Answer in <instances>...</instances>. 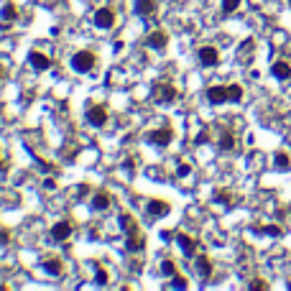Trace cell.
<instances>
[{"mask_svg": "<svg viewBox=\"0 0 291 291\" xmlns=\"http://www.w3.org/2000/svg\"><path fill=\"white\" fill-rule=\"evenodd\" d=\"M197 59H199L202 67H217L220 64V51L214 49V46H199Z\"/></svg>", "mask_w": 291, "mask_h": 291, "instance_id": "52a82bcc", "label": "cell"}, {"mask_svg": "<svg viewBox=\"0 0 291 291\" xmlns=\"http://www.w3.org/2000/svg\"><path fill=\"white\" fill-rule=\"evenodd\" d=\"M95 26L97 28H113L115 26V10L113 8H97L95 10Z\"/></svg>", "mask_w": 291, "mask_h": 291, "instance_id": "ba28073f", "label": "cell"}, {"mask_svg": "<svg viewBox=\"0 0 291 291\" xmlns=\"http://www.w3.org/2000/svg\"><path fill=\"white\" fill-rule=\"evenodd\" d=\"M166 43H168V34L164 28H153L146 36V46H151V49H164Z\"/></svg>", "mask_w": 291, "mask_h": 291, "instance_id": "9c48e42d", "label": "cell"}, {"mask_svg": "<svg viewBox=\"0 0 291 291\" xmlns=\"http://www.w3.org/2000/svg\"><path fill=\"white\" fill-rule=\"evenodd\" d=\"M161 273H164V276H174V273H176V263H174L171 258H166L164 263H161Z\"/></svg>", "mask_w": 291, "mask_h": 291, "instance_id": "7402d4cb", "label": "cell"}, {"mask_svg": "<svg viewBox=\"0 0 291 291\" xmlns=\"http://www.w3.org/2000/svg\"><path fill=\"white\" fill-rule=\"evenodd\" d=\"M214 199H217V202H225V205H233V194L225 192V189H217V192H214Z\"/></svg>", "mask_w": 291, "mask_h": 291, "instance_id": "4316f807", "label": "cell"}, {"mask_svg": "<svg viewBox=\"0 0 291 291\" xmlns=\"http://www.w3.org/2000/svg\"><path fill=\"white\" fill-rule=\"evenodd\" d=\"M43 189H49V192L56 189V179H51V176H49V179H43Z\"/></svg>", "mask_w": 291, "mask_h": 291, "instance_id": "4dcf8cb0", "label": "cell"}, {"mask_svg": "<svg viewBox=\"0 0 291 291\" xmlns=\"http://www.w3.org/2000/svg\"><path fill=\"white\" fill-rule=\"evenodd\" d=\"M250 289L253 291H263V289H268V284L266 281H250Z\"/></svg>", "mask_w": 291, "mask_h": 291, "instance_id": "f1b7e54d", "label": "cell"}, {"mask_svg": "<svg viewBox=\"0 0 291 291\" xmlns=\"http://www.w3.org/2000/svg\"><path fill=\"white\" fill-rule=\"evenodd\" d=\"M176 243H179V248L184 250V255H187V258H192V255H194V250H197V243H194L187 233H176Z\"/></svg>", "mask_w": 291, "mask_h": 291, "instance_id": "5bb4252c", "label": "cell"}, {"mask_svg": "<svg viewBox=\"0 0 291 291\" xmlns=\"http://www.w3.org/2000/svg\"><path fill=\"white\" fill-rule=\"evenodd\" d=\"M135 13L148 18V15L156 13V0H135Z\"/></svg>", "mask_w": 291, "mask_h": 291, "instance_id": "ac0fdd59", "label": "cell"}, {"mask_svg": "<svg viewBox=\"0 0 291 291\" xmlns=\"http://www.w3.org/2000/svg\"><path fill=\"white\" fill-rule=\"evenodd\" d=\"M207 102L212 105H222V102H230V84H214V87H207Z\"/></svg>", "mask_w": 291, "mask_h": 291, "instance_id": "5b68a950", "label": "cell"}, {"mask_svg": "<svg viewBox=\"0 0 291 291\" xmlns=\"http://www.w3.org/2000/svg\"><path fill=\"white\" fill-rule=\"evenodd\" d=\"M0 168H3V159H0Z\"/></svg>", "mask_w": 291, "mask_h": 291, "instance_id": "836d02e7", "label": "cell"}, {"mask_svg": "<svg viewBox=\"0 0 291 291\" xmlns=\"http://www.w3.org/2000/svg\"><path fill=\"white\" fill-rule=\"evenodd\" d=\"M258 233H266V235H273V238H279L281 235V227H276V225H263V227H255Z\"/></svg>", "mask_w": 291, "mask_h": 291, "instance_id": "484cf974", "label": "cell"}, {"mask_svg": "<svg viewBox=\"0 0 291 291\" xmlns=\"http://www.w3.org/2000/svg\"><path fill=\"white\" fill-rule=\"evenodd\" d=\"M176 95H179V89H176L171 82H159L156 87H153V97H156V102L168 105V102L176 100Z\"/></svg>", "mask_w": 291, "mask_h": 291, "instance_id": "3957f363", "label": "cell"}, {"mask_svg": "<svg viewBox=\"0 0 291 291\" xmlns=\"http://www.w3.org/2000/svg\"><path fill=\"white\" fill-rule=\"evenodd\" d=\"M240 100H243V87L230 84V102H240Z\"/></svg>", "mask_w": 291, "mask_h": 291, "instance_id": "d4e9b609", "label": "cell"}, {"mask_svg": "<svg viewBox=\"0 0 291 291\" xmlns=\"http://www.w3.org/2000/svg\"><path fill=\"white\" fill-rule=\"evenodd\" d=\"M10 240V233H8V230H0V245H5Z\"/></svg>", "mask_w": 291, "mask_h": 291, "instance_id": "1f68e13d", "label": "cell"}, {"mask_svg": "<svg viewBox=\"0 0 291 291\" xmlns=\"http://www.w3.org/2000/svg\"><path fill=\"white\" fill-rule=\"evenodd\" d=\"M171 279H174V281H171V289H187V286H189V281L184 279V276H181L179 271H176V273L171 276Z\"/></svg>", "mask_w": 291, "mask_h": 291, "instance_id": "603a6c76", "label": "cell"}, {"mask_svg": "<svg viewBox=\"0 0 291 291\" xmlns=\"http://www.w3.org/2000/svg\"><path fill=\"white\" fill-rule=\"evenodd\" d=\"M189 171H192V168H189V164H179V168H176V174H179V176H187Z\"/></svg>", "mask_w": 291, "mask_h": 291, "instance_id": "f546056e", "label": "cell"}, {"mask_svg": "<svg viewBox=\"0 0 291 291\" xmlns=\"http://www.w3.org/2000/svg\"><path fill=\"white\" fill-rule=\"evenodd\" d=\"M273 166L279 168V171H289V168H291V156H289L286 151H279L273 156Z\"/></svg>", "mask_w": 291, "mask_h": 291, "instance_id": "d6986e66", "label": "cell"}, {"mask_svg": "<svg viewBox=\"0 0 291 291\" xmlns=\"http://www.w3.org/2000/svg\"><path fill=\"white\" fill-rule=\"evenodd\" d=\"M217 143H220L222 151H233L235 148V135L230 133V130H225V133H220V141Z\"/></svg>", "mask_w": 291, "mask_h": 291, "instance_id": "ffe728a7", "label": "cell"}, {"mask_svg": "<svg viewBox=\"0 0 291 291\" xmlns=\"http://www.w3.org/2000/svg\"><path fill=\"white\" fill-rule=\"evenodd\" d=\"M92 207H95L97 212H105L107 207H110V194H107L105 189L95 192V194H92Z\"/></svg>", "mask_w": 291, "mask_h": 291, "instance_id": "e0dca14e", "label": "cell"}, {"mask_svg": "<svg viewBox=\"0 0 291 291\" xmlns=\"http://www.w3.org/2000/svg\"><path fill=\"white\" fill-rule=\"evenodd\" d=\"M3 74H5V69H3V64H0V80H3Z\"/></svg>", "mask_w": 291, "mask_h": 291, "instance_id": "d6a6232c", "label": "cell"}, {"mask_svg": "<svg viewBox=\"0 0 291 291\" xmlns=\"http://www.w3.org/2000/svg\"><path fill=\"white\" fill-rule=\"evenodd\" d=\"M146 212H148V217H164V214L171 212V205L164 202V199H151L146 205Z\"/></svg>", "mask_w": 291, "mask_h": 291, "instance_id": "30bf717a", "label": "cell"}, {"mask_svg": "<svg viewBox=\"0 0 291 291\" xmlns=\"http://www.w3.org/2000/svg\"><path fill=\"white\" fill-rule=\"evenodd\" d=\"M289 289H291V281H289Z\"/></svg>", "mask_w": 291, "mask_h": 291, "instance_id": "e575fe53", "label": "cell"}, {"mask_svg": "<svg viewBox=\"0 0 291 291\" xmlns=\"http://www.w3.org/2000/svg\"><path fill=\"white\" fill-rule=\"evenodd\" d=\"M194 268H197V273L202 276V279H212V260L207 255H199L194 260Z\"/></svg>", "mask_w": 291, "mask_h": 291, "instance_id": "2e32d148", "label": "cell"}, {"mask_svg": "<svg viewBox=\"0 0 291 291\" xmlns=\"http://www.w3.org/2000/svg\"><path fill=\"white\" fill-rule=\"evenodd\" d=\"M43 271L46 273H49V276H61V273H64V263H61V258H43Z\"/></svg>", "mask_w": 291, "mask_h": 291, "instance_id": "4fadbf2b", "label": "cell"}, {"mask_svg": "<svg viewBox=\"0 0 291 291\" xmlns=\"http://www.w3.org/2000/svg\"><path fill=\"white\" fill-rule=\"evenodd\" d=\"M95 64H97V56L92 54V51H77L74 56H72V67L77 69V72H92L95 69Z\"/></svg>", "mask_w": 291, "mask_h": 291, "instance_id": "7a4b0ae2", "label": "cell"}, {"mask_svg": "<svg viewBox=\"0 0 291 291\" xmlns=\"http://www.w3.org/2000/svg\"><path fill=\"white\" fill-rule=\"evenodd\" d=\"M243 3V0H222V13L230 15V13H235V8Z\"/></svg>", "mask_w": 291, "mask_h": 291, "instance_id": "cb8c5ba5", "label": "cell"}, {"mask_svg": "<svg viewBox=\"0 0 291 291\" xmlns=\"http://www.w3.org/2000/svg\"><path fill=\"white\" fill-rule=\"evenodd\" d=\"M120 225H123V230H125V248H128V253L143 250V248H146V235H143V230L138 227V222L133 220V214L123 212Z\"/></svg>", "mask_w": 291, "mask_h": 291, "instance_id": "6da1fadb", "label": "cell"}, {"mask_svg": "<svg viewBox=\"0 0 291 291\" xmlns=\"http://www.w3.org/2000/svg\"><path fill=\"white\" fill-rule=\"evenodd\" d=\"M0 15H3V21H15L18 18V8H15L13 3H5L3 10H0Z\"/></svg>", "mask_w": 291, "mask_h": 291, "instance_id": "44dd1931", "label": "cell"}, {"mask_svg": "<svg viewBox=\"0 0 291 291\" xmlns=\"http://www.w3.org/2000/svg\"><path fill=\"white\" fill-rule=\"evenodd\" d=\"M146 138H148V143H153V146H168V143H171L174 141V130L171 128H159V130H148L146 133Z\"/></svg>", "mask_w": 291, "mask_h": 291, "instance_id": "8992f818", "label": "cell"}, {"mask_svg": "<svg viewBox=\"0 0 291 291\" xmlns=\"http://www.w3.org/2000/svg\"><path fill=\"white\" fill-rule=\"evenodd\" d=\"M69 235H72V222H67V220H61V222H56L51 227V238L54 240H67Z\"/></svg>", "mask_w": 291, "mask_h": 291, "instance_id": "9a60e30c", "label": "cell"}, {"mask_svg": "<svg viewBox=\"0 0 291 291\" xmlns=\"http://www.w3.org/2000/svg\"><path fill=\"white\" fill-rule=\"evenodd\" d=\"M28 64L34 67L36 72H46V69L51 67V59L46 56V54H41V51H31L28 54Z\"/></svg>", "mask_w": 291, "mask_h": 291, "instance_id": "8fae6325", "label": "cell"}, {"mask_svg": "<svg viewBox=\"0 0 291 291\" xmlns=\"http://www.w3.org/2000/svg\"><path fill=\"white\" fill-rule=\"evenodd\" d=\"M95 281H97L100 286H105L107 281H110V276H107V271H105L102 266H97V271H95Z\"/></svg>", "mask_w": 291, "mask_h": 291, "instance_id": "83f0119b", "label": "cell"}, {"mask_svg": "<svg viewBox=\"0 0 291 291\" xmlns=\"http://www.w3.org/2000/svg\"><path fill=\"white\" fill-rule=\"evenodd\" d=\"M271 74L276 77V80L286 82V80H291V64H289V61H284V59L273 61V64H271Z\"/></svg>", "mask_w": 291, "mask_h": 291, "instance_id": "7c38bea8", "label": "cell"}, {"mask_svg": "<svg viewBox=\"0 0 291 291\" xmlns=\"http://www.w3.org/2000/svg\"><path fill=\"white\" fill-rule=\"evenodd\" d=\"M87 123L92 128H102L107 123V107L105 105H89L87 107Z\"/></svg>", "mask_w": 291, "mask_h": 291, "instance_id": "277c9868", "label": "cell"}]
</instances>
